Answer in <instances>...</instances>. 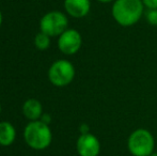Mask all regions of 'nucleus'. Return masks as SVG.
<instances>
[{
  "mask_svg": "<svg viewBox=\"0 0 157 156\" xmlns=\"http://www.w3.org/2000/svg\"><path fill=\"white\" fill-rule=\"evenodd\" d=\"M144 13L142 0H114L111 15L117 24L130 27L138 23Z\"/></svg>",
  "mask_w": 157,
  "mask_h": 156,
  "instance_id": "obj_1",
  "label": "nucleus"
},
{
  "mask_svg": "<svg viewBox=\"0 0 157 156\" xmlns=\"http://www.w3.org/2000/svg\"><path fill=\"white\" fill-rule=\"evenodd\" d=\"M26 143L33 150L42 151L47 149L52 141V134L49 125L41 120L30 121L24 129Z\"/></svg>",
  "mask_w": 157,
  "mask_h": 156,
  "instance_id": "obj_2",
  "label": "nucleus"
},
{
  "mask_svg": "<svg viewBox=\"0 0 157 156\" xmlns=\"http://www.w3.org/2000/svg\"><path fill=\"white\" fill-rule=\"evenodd\" d=\"M155 139L150 131L137 128L127 139V149L132 156H150L154 152Z\"/></svg>",
  "mask_w": 157,
  "mask_h": 156,
  "instance_id": "obj_3",
  "label": "nucleus"
},
{
  "mask_svg": "<svg viewBox=\"0 0 157 156\" xmlns=\"http://www.w3.org/2000/svg\"><path fill=\"white\" fill-rule=\"evenodd\" d=\"M67 17L60 11H50L40 21V30L50 38L60 36L65 30H67Z\"/></svg>",
  "mask_w": 157,
  "mask_h": 156,
  "instance_id": "obj_4",
  "label": "nucleus"
},
{
  "mask_svg": "<svg viewBox=\"0 0 157 156\" xmlns=\"http://www.w3.org/2000/svg\"><path fill=\"white\" fill-rule=\"evenodd\" d=\"M75 67L73 63L65 59L57 60L48 70V79L56 87H65L75 78Z\"/></svg>",
  "mask_w": 157,
  "mask_h": 156,
  "instance_id": "obj_5",
  "label": "nucleus"
},
{
  "mask_svg": "<svg viewBox=\"0 0 157 156\" xmlns=\"http://www.w3.org/2000/svg\"><path fill=\"white\" fill-rule=\"evenodd\" d=\"M82 45V38L79 31L75 29H67L59 36L58 47L62 54L72 56L80 50Z\"/></svg>",
  "mask_w": 157,
  "mask_h": 156,
  "instance_id": "obj_6",
  "label": "nucleus"
},
{
  "mask_svg": "<svg viewBox=\"0 0 157 156\" xmlns=\"http://www.w3.org/2000/svg\"><path fill=\"white\" fill-rule=\"evenodd\" d=\"M76 150L79 156H98L101 142L93 134H81L76 141Z\"/></svg>",
  "mask_w": 157,
  "mask_h": 156,
  "instance_id": "obj_7",
  "label": "nucleus"
},
{
  "mask_svg": "<svg viewBox=\"0 0 157 156\" xmlns=\"http://www.w3.org/2000/svg\"><path fill=\"white\" fill-rule=\"evenodd\" d=\"M64 9L70 16L82 18L87 16L91 9L90 0H64Z\"/></svg>",
  "mask_w": 157,
  "mask_h": 156,
  "instance_id": "obj_8",
  "label": "nucleus"
},
{
  "mask_svg": "<svg viewBox=\"0 0 157 156\" xmlns=\"http://www.w3.org/2000/svg\"><path fill=\"white\" fill-rule=\"evenodd\" d=\"M23 113L28 120L37 121L43 116V107L40 101L29 98L23 105Z\"/></svg>",
  "mask_w": 157,
  "mask_h": 156,
  "instance_id": "obj_9",
  "label": "nucleus"
},
{
  "mask_svg": "<svg viewBox=\"0 0 157 156\" xmlns=\"http://www.w3.org/2000/svg\"><path fill=\"white\" fill-rule=\"evenodd\" d=\"M16 138V131L12 123L0 122V146H9L15 141Z\"/></svg>",
  "mask_w": 157,
  "mask_h": 156,
  "instance_id": "obj_10",
  "label": "nucleus"
},
{
  "mask_svg": "<svg viewBox=\"0 0 157 156\" xmlns=\"http://www.w3.org/2000/svg\"><path fill=\"white\" fill-rule=\"evenodd\" d=\"M34 45L40 50L47 49L50 46V36H48L44 32L40 31L34 38Z\"/></svg>",
  "mask_w": 157,
  "mask_h": 156,
  "instance_id": "obj_11",
  "label": "nucleus"
},
{
  "mask_svg": "<svg viewBox=\"0 0 157 156\" xmlns=\"http://www.w3.org/2000/svg\"><path fill=\"white\" fill-rule=\"evenodd\" d=\"M145 19L151 26H157V10H147Z\"/></svg>",
  "mask_w": 157,
  "mask_h": 156,
  "instance_id": "obj_12",
  "label": "nucleus"
},
{
  "mask_svg": "<svg viewBox=\"0 0 157 156\" xmlns=\"http://www.w3.org/2000/svg\"><path fill=\"white\" fill-rule=\"evenodd\" d=\"M142 3L147 10H157V0H142Z\"/></svg>",
  "mask_w": 157,
  "mask_h": 156,
  "instance_id": "obj_13",
  "label": "nucleus"
},
{
  "mask_svg": "<svg viewBox=\"0 0 157 156\" xmlns=\"http://www.w3.org/2000/svg\"><path fill=\"white\" fill-rule=\"evenodd\" d=\"M40 120H41L42 122H44V123H46V124L49 125V123H50V120H52V118H50V116H48V115H44V113H43V116H42Z\"/></svg>",
  "mask_w": 157,
  "mask_h": 156,
  "instance_id": "obj_14",
  "label": "nucleus"
},
{
  "mask_svg": "<svg viewBox=\"0 0 157 156\" xmlns=\"http://www.w3.org/2000/svg\"><path fill=\"white\" fill-rule=\"evenodd\" d=\"M88 133H89V125L81 124L80 125V135L81 134H88Z\"/></svg>",
  "mask_w": 157,
  "mask_h": 156,
  "instance_id": "obj_15",
  "label": "nucleus"
},
{
  "mask_svg": "<svg viewBox=\"0 0 157 156\" xmlns=\"http://www.w3.org/2000/svg\"><path fill=\"white\" fill-rule=\"evenodd\" d=\"M101 3H110V2H113L114 0H97Z\"/></svg>",
  "mask_w": 157,
  "mask_h": 156,
  "instance_id": "obj_16",
  "label": "nucleus"
},
{
  "mask_svg": "<svg viewBox=\"0 0 157 156\" xmlns=\"http://www.w3.org/2000/svg\"><path fill=\"white\" fill-rule=\"evenodd\" d=\"M1 24H2V13L0 11V26H1Z\"/></svg>",
  "mask_w": 157,
  "mask_h": 156,
  "instance_id": "obj_17",
  "label": "nucleus"
},
{
  "mask_svg": "<svg viewBox=\"0 0 157 156\" xmlns=\"http://www.w3.org/2000/svg\"><path fill=\"white\" fill-rule=\"evenodd\" d=\"M150 156H157V152H153Z\"/></svg>",
  "mask_w": 157,
  "mask_h": 156,
  "instance_id": "obj_18",
  "label": "nucleus"
},
{
  "mask_svg": "<svg viewBox=\"0 0 157 156\" xmlns=\"http://www.w3.org/2000/svg\"><path fill=\"white\" fill-rule=\"evenodd\" d=\"M0 113H1V104H0Z\"/></svg>",
  "mask_w": 157,
  "mask_h": 156,
  "instance_id": "obj_19",
  "label": "nucleus"
}]
</instances>
